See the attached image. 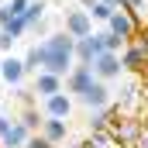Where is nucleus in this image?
Here are the masks:
<instances>
[{"label":"nucleus","instance_id":"423d86ee","mask_svg":"<svg viewBox=\"0 0 148 148\" xmlns=\"http://www.w3.org/2000/svg\"><path fill=\"white\" fill-rule=\"evenodd\" d=\"M66 35H73L76 41L79 38H90L93 35V17H90V10H66Z\"/></svg>","mask_w":148,"mask_h":148},{"label":"nucleus","instance_id":"f03ea898","mask_svg":"<svg viewBox=\"0 0 148 148\" xmlns=\"http://www.w3.org/2000/svg\"><path fill=\"white\" fill-rule=\"evenodd\" d=\"M141 131H145V121L141 117H117L114 127H110V141L117 148H134L138 138H141Z\"/></svg>","mask_w":148,"mask_h":148},{"label":"nucleus","instance_id":"1a4fd4ad","mask_svg":"<svg viewBox=\"0 0 148 148\" xmlns=\"http://www.w3.org/2000/svg\"><path fill=\"white\" fill-rule=\"evenodd\" d=\"M41 114H45V117H55V121H69V114H73V97H69V93H55V97L41 100Z\"/></svg>","mask_w":148,"mask_h":148},{"label":"nucleus","instance_id":"39448f33","mask_svg":"<svg viewBox=\"0 0 148 148\" xmlns=\"http://www.w3.org/2000/svg\"><path fill=\"white\" fill-rule=\"evenodd\" d=\"M93 73L100 83H110V79H121L124 76V62H121V52H103L93 59Z\"/></svg>","mask_w":148,"mask_h":148},{"label":"nucleus","instance_id":"0eeeda50","mask_svg":"<svg viewBox=\"0 0 148 148\" xmlns=\"http://www.w3.org/2000/svg\"><path fill=\"white\" fill-rule=\"evenodd\" d=\"M76 100H79L83 107H90V114H93V110H103V107H110V86L97 79V83H93L83 97H76Z\"/></svg>","mask_w":148,"mask_h":148},{"label":"nucleus","instance_id":"a211bd4d","mask_svg":"<svg viewBox=\"0 0 148 148\" xmlns=\"http://www.w3.org/2000/svg\"><path fill=\"white\" fill-rule=\"evenodd\" d=\"M7 7H10V14H14V17H24V14H28V7H31V0H10Z\"/></svg>","mask_w":148,"mask_h":148},{"label":"nucleus","instance_id":"7ed1b4c3","mask_svg":"<svg viewBox=\"0 0 148 148\" xmlns=\"http://www.w3.org/2000/svg\"><path fill=\"white\" fill-rule=\"evenodd\" d=\"M107 31H110V35H117L124 45H131L134 38L141 35V24H138V21H134V17L121 7V10H114V17L107 21Z\"/></svg>","mask_w":148,"mask_h":148},{"label":"nucleus","instance_id":"4be33fe9","mask_svg":"<svg viewBox=\"0 0 148 148\" xmlns=\"http://www.w3.org/2000/svg\"><path fill=\"white\" fill-rule=\"evenodd\" d=\"M134 148H148V124H145V131H141V138H138V145Z\"/></svg>","mask_w":148,"mask_h":148},{"label":"nucleus","instance_id":"cd10ccee","mask_svg":"<svg viewBox=\"0 0 148 148\" xmlns=\"http://www.w3.org/2000/svg\"><path fill=\"white\" fill-rule=\"evenodd\" d=\"M145 76H148V73H145Z\"/></svg>","mask_w":148,"mask_h":148},{"label":"nucleus","instance_id":"f257e3e1","mask_svg":"<svg viewBox=\"0 0 148 148\" xmlns=\"http://www.w3.org/2000/svg\"><path fill=\"white\" fill-rule=\"evenodd\" d=\"M35 52H38L41 73H52V76L69 79V73L76 69V38L66 35V31H52L48 38H41L35 45Z\"/></svg>","mask_w":148,"mask_h":148},{"label":"nucleus","instance_id":"f3484780","mask_svg":"<svg viewBox=\"0 0 148 148\" xmlns=\"http://www.w3.org/2000/svg\"><path fill=\"white\" fill-rule=\"evenodd\" d=\"M107 145H114V141H110V134H90V138H86L79 148H107Z\"/></svg>","mask_w":148,"mask_h":148},{"label":"nucleus","instance_id":"6e6552de","mask_svg":"<svg viewBox=\"0 0 148 148\" xmlns=\"http://www.w3.org/2000/svg\"><path fill=\"white\" fill-rule=\"evenodd\" d=\"M97 83V73H93V66H76L73 73H69V79H66V90L73 93V97H83L90 86Z\"/></svg>","mask_w":148,"mask_h":148},{"label":"nucleus","instance_id":"5701e85b","mask_svg":"<svg viewBox=\"0 0 148 148\" xmlns=\"http://www.w3.org/2000/svg\"><path fill=\"white\" fill-rule=\"evenodd\" d=\"M100 3H107V7H114V10H121V7H124V0H100Z\"/></svg>","mask_w":148,"mask_h":148},{"label":"nucleus","instance_id":"4468645a","mask_svg":"<svg viewBox=\"0 0 148 148\" xmlns=\"http://www.w3.org/2000/svg\"><path fill=\"white\" fill-rule=\"evenodd\" d=\"M17 121H21V124H24V127H28L31 134H41V127H45V114L38 110V107H28V110L21 114Z\"/></svg>","mask_w":148,"mask_h":148},{"label":"nucleus","instance_id":"f8f14e48","mask_svg":"<svg viewBox=\"0 0 148 148\" xmlns=\"http://www.w3.org/2000/svg\"><path fill=\"white\" fill-rule=\"evenodd\" d=\"M28 138H31V131H28L21 121H14V124L7 127V134L0 138V148H24V145H28Z\"/></svg>","mask_w":148,"mask_h":148},{"label":"nucleus","instance_id":"b1692460","mask_svg":"<svg viewBox=\"0 0 148 148\" xmlns=\"http://www.w3.org/2000/svg\"><path fill=\"white\" fill-rule=\"evenodd\" d=\"M79 7H83V10H93V7H97V0H79Z\"/></svg>","mask_w":148,"mask_h":148},{"label":"nucleus","instance_id":"9d476101","mask_svg":"<svg viewBox=\"0 0 148 148\" xmlns=\"http://www.w3.org/2000/svg\"><path fill=\"white\" fill-rule=\"evenodd\" d=\"M0 76H3V86H21L24 83V76H28V69H24V59H14V55H3V62H0Z\"/></svg>","mask_w":148,"mask_h":148},{"label":"nucleus","instance_id":"aec40b11","mask_svg":"<svg viewBox=\"0 0 148 148\" xmlns=\"http://www.w3.org/2000/svg\"><path fill=\"white\" fill-rule=\"evenodd\" d=\"M10 48H14V38L0 31V52H3V55H10Z\"/></svg>","mask_w":148,"mask_h":148},{"label":"nucleus","instance_id":"393cba45","mask_svg":"<svg viewBox=\"0 0 148 148\" xmlns=\"http://www.w3.org/2000/svg\"><path fill=\"white\" fill-rule=\"evenodd\" d=\"M141 35H148V24H145V28H141Z\"/></svg>","mask_w":148,"mask_h":148},{"label":"nucleus","instance_id":"dca6fc26","mask_svg":"<svg viewBox=\"0 0 148 148\" xmlns=\"http://www.w3.org/2000/svg\"><path fill=\"white\" fill-rule=\"evenodd\" d=\"M90 17H93V21H103V24H107V21L114 17V7H107V3H100V0H97V7L90 10Z\"/></svg>","mask_w":148,"mask_h":148},{"label":"nucleus","instance_id":"9b49d317","mask_svg":"<svg viewBox=\"0 0 148 148\" xmlns=\"http://www.w3.org/2000/svg\"><path fill=\"white\" fill-rule=\"evenodd\" d=\"M62 86H66V79L62 76H52V73H38L35 76V97H41V100H48V97H55V93H62Z\"/></svg>","mask_w":148,"mask_h":148},{"label":"nucleus","instance_id":"20e7f679","mask_svg":"<svg viewBox=\"0 0 148 148\" xmlns=\"http://www.w3.org/2000/svg\"><path fill=\"white\" fill-rule=\"evenodd\" d=\"M121 62H124V73H131V76H145L148 73V48L134 38L124 52H121Z\"/></svg>","mask_w":148,"mask_h":148},{"label":"nucleus","instance_id":"412c9836","mask_svg":"<svg viewBox=\"0 0 148 148\" xmlns=\"http://www.w3.org/2000/svg\"><path fill=\"white\" fill-rule=\"evenodd\" d=\"M10 124H14V117H3V114H0V138L7 134V127H10Z\"/></svg>","mask_w":148,"mask_h":148},{"label":"nucleus","instance_id":"2eb2a0df","mask_svg":"<svg viewBox=\"0 0 148 148\" xmlns=\"http://www.w3.org/2000/svg\"><path fill=\"white\" fill-rule=\"evenodd\" d=\"M45 10H48V7H45V0H31V7H28V14H24V21H28V28H31V31L45 21Z\"/></svg>","mask_w":148,"mask_h":148},{"label":"nucleus","instance_id":"6ab92c4d","mask_svg":"<svg viewBox=\"0 0 148 148\" xmlns=\"http://www.w3.org/2000/svg\"><path fill=\"white\" fill-rule=\"evenodd\" d=\"M24 148H55V145H52V141H48L45 134H31V138H28V145H24Z\"/></svg>","mask_w":148,"mask_h":148},{"label":"nucleus","instance_id":"bb28decb","mask_svg":"<svg viewBox=\"0 0 148 148\" xmlns=\"http://www.w3.org/2000/svg\"><path fill=\"white\" fill-rule=\"evenodd\" d=\"M0 86H3V76H0Z\"/></svg>","mask_w":148,"mask_h":148},{"label":"nucleus","instance_id":"ddd939ff","mask_svg":"<svg viewBox=\"0 0 148 148\" xmlns=\"http://www.w3.org/2000/svg\"><path fill=\"white\" fill-rule=\"evenodd\" d=\"M41 134L52 141V145L59 148L66 138H69V121H55V117H45V127H41Z\"/></svg>","mask_w":148,"mask_h":148},{"label":"nucleus","instance_id":"a878e982","mask_svg":"<svg viewBox=\"0 0 148 148\" xmlns=\"http://www.w3.org/2000/svg\"><path fill=\"white\" fill-rule=\"evenodd\" d=\"M3 3H7V0H0V7H3Z\"/></svg>","mask_w":148,"mask_h":148}]
</instances>
